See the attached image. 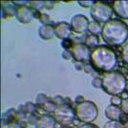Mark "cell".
<instances>
[{
    "label": "cell",
    "mask_w": 128,
    "mask_h": 128,
    "mask_svg": "<svg viewBox=\"0 0 128 128\" xmlns=\"http://www.w3.org/2000/svg\"><path fill=\"white\" fill-rule=\"evenodd\" d=\"M125 128H128V126H126V127H125Z\"/></svg>",
    "instance_id": "cell-17"
},
{
    "label": "cell",
    "mask_w": 128,
    "mask_h": 128,
    "mask_svg": "<svg viewBox=\"0 0 128 128\" xmlns=\"http://www.w3.org/2000/svg\"><path fill=\"white\" fill-rule=\"evenodd\" d=\"M56 120L50 116H43L38 122V126L39 128H54Z\"/></svg>",
    "instance_id": "cell-8"
},
{
    "label": "cell",
    "mask_w": 128,
    "mask_h": 128,
    "mask_svg": "<svg viewBox=\"0 0 128 128\" xmlns=\"http://www.w3.org/2000/svg\"><path fill=\"white\" fill-rule=\"evenodd\" d=\"M93 85L95 86V87H96V88L102 87V80L98 78H94V80H93Z\"/></svg>",
    "instance_id": "cell-13"
},
{
    "label": "cell",
    "mask_w": 128,
    "mask_h": 128,
    "mask_svg": "<svg viewBox=\"0 0 128 128\" xmlns=\"http://www.w3.org/2000/svg\"><path fill=\"white\" fill-rule=\"evenodd\" d=\"M126 91H127V93H128V83H127V85H126Z\"/></svg>",
    "instance_id": "cell-16"
},
{
    "label": "cell",
    "mask_w": 128,
    "mask_h": 128,
    "mask_svg": "<svg viewBox=\"0 0 128 128\" xmlns=\"http://www.w3.org/2000/svg\"><path fill=\"white\" fill-rule=\"evenodd\" d=\"M72 54H74V56H78V54H81V61L82 60H88L89 56H90V52L89 49L85 45H80V44H76L74 46V48L72 49Z\"/></svg>",
    "instance_id": "cell-7"
},
{
    "label": "cell",
    "mask_w": 128,
    "mask_h": 128,
    "mask_svg": "<svg viewBox=\"0 0 128 128\" xmlns=\"http://www.w3.org/2000/svg\"><path fill=\"white\" fill-rule=\"evenodd\" d=\"M98 43V39L96 36H90L86 39V44L88 45V47H96Z\"/></svg>",
    "instance_id": "cell-9"
},
{
    "label": "cell",
    "mask_w": 128,
    "mask_h": 128,
    "mask_svg": "<svg viewBox=\"0 0 128 128\" xmlns=\"http://www.w3.org/2000/svg\"><path fill=\"white\" fill-rule=\"evenodd\" d=\"M122 100L118 96H112V98H111V104H113V105L118 106L122 104Z\"/></svg>",
    "instance_id": "cell-11"
},
{
    "label": "cell",
    "mask_w": 128,
    "mask_h": 128,
    "mask_svg": "<svg viewBox=\"0 0 128 128\" xmlns=\"http://www.w3.org/2000/svg\"><path fill=\"white\" fill-rule=\"evenodd\" d=\"M91 14L94 17V19L103 22L109 19L110 16H112V10L109 6L103 4L102 2H96L93 6Z\"/></svg>",
    "instance_id": "cell-5"
},
{
    "label": "cell",
    "mask_w": 128,
    "mask_h": 128,
    "mask_svg": "<svg viewBox=\"0 0 128 128\" xmlns=\"http://www.w3.org/2000/svg\"><path fill=\"white\" fill-rule=\"evenodd\" d=\"M122 56H123V59H124L125 61H127V63H128V43L124 46V48H123Z\"/></svg>",
    "instance_id": "cell-14"
},
{
    "label": "cell",
    "mask_w": 128,
    "mask_h": 128,
    "mask_svg": "<svg viewBox=\"0 0 128 128\" xmlns=\"http://www.w3.org/2000/svg\"><path fill=\"white\" fill-rule=\"evenodd\" d=\"M120 108L122 110V112H124L125 114H128V98H125V100H122V104H120Z\"/></svg>",
    "instance_id": "cell-12"
},
{
    "label": "cell",
    "mask_w": 128,
    "mask_h": 128,
    "mask_svg": "<svg viewBox=\"0 0 128 128\" xmlns=\"http://www.w3.org/2000/svg\"><path fill=\"white\" fill-rule=\"evenodd\" d=\"M76 116L85 123L94 122L98 117V108L95 103L91 102H82L76 108Z\"/></svg>",
    "instance_id": "cell-2"
},
{
    "label": "cell",
    "mask_w": 128,
    "mask_h": 128,
    "mask_svg": "<svg viewBox=\"0 0 128 128\" xmlns=\"http://www.w3.org/2000/svg\"><path fill=\"white\" fill-rule=\"evenodd\" d=\"M126 80L124 76L118 72H111L103 76L102 86L107 94L118 96L126 89Z\"/></svg>",
    "instance_id": "cell-1"
},
{
    "label": "cell",
    "mask_w": 128,
    "mask_h": 128,
    "mask_svg": "<svg viewBox=\"0 0 128 128\" xmlns=\"http://www.w3.org/2000/svg\"><path fill=\"white\" fill-rule=\"evenodd\" d=\"M75 112L69 105H60L54 110V120L62 125H69L75 118Z\"/></svg>",
    "instance_id": "cell-4"
},
{
    "label": "cell",
    "mask_w": 128,
    "mask_h": 128,
    "mask_svg": "<svg viewBox=\"0 0 128 128\" xmlns=\"http://www.w3.org/2000/svg\"><path fill=\"white\" fill-rule=\"evenodd\" d=\"M80 128H98V127H96L95 125H93V124H91V123H85V124L81 125Z\"/></svg>",
    "instance_id": "cell-15"
},
{
    "label": "cell",
    "mask_w": 128,
    "mask_h": 128,
    "mask_svg": "<svg viewBox=\"0 0 128 128\" xmlns=\"http://www.w3.org/2000/svg\"><path fill=\"white\" fill-rule=\"evenodd\" d=\"M122 108H120L118 106H116V105H113V104H110L106 107L105 109V115L106 117L111 120H115V122H118L120 117H122Z\"/></svg>",
    "instance_id": "cell-6"
},
{
    "label": "cell",
    "mask_w": 128,
    "mask_h": 128,
    "mask_svg": "<svg viewBox=\"0 0 128 128\" xmlns=\"http://www.w3.org/2000/svg\"><path fill=\"white\" fill-rule=\"evenodd\" d=\"M103 128H125L122 123L118 122H115V120H111L109 122H107Z\"/></svg>",
    "instance_id": "cell-10"
},
{
    "label": "cell",
    "mask_w": 128,
    "mask_h": 128,
    "mask_svg": "<svg viewBox=\"0 0 128 128\" xmlns=\"http://www.w3.org/2000/svg\"><path fill=\"white\" fill-rule=\"evenodd\" d=\"M104 47V56H102V52L100 50V48L96 49L93 54H92V63L94 64V66L100 69L102 65V61L103 60H107L109 63L112 65L113 67L116 66V63H117V58H116V54L113 52V50L107 48L105 46Z\"/></svg>",
    "instance_id": "cell-3"
}]
</instances>
